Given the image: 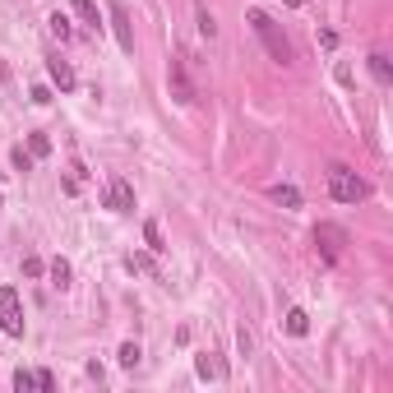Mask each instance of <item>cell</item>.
<instances>
[{
    "instance_id": "44dd1931",
    "label": "cell",
    "mask_w": 393,
    "mask_h": 393,
    "mask_svg": "<svg viewBox=\"0 0 393 393\" xmlns=\"http://www.w3.org/2000/svg\"><path fill=\"white\" fill-rule=\"evenodd\" d=\"M10 162H15V171H32V162H37V157H32L28 148H15V153H10Z\"/></svg>"
},
{
    "instance_id": "e0dca14e",
    "label": "cell",
    "mask_w": 393,
    "mask_h": 393,
    "mask_svg": "<svg viewBox=\"0 0 393 393\" xmlns=\"http://www.w3.org/2000/svg\"><path fill=\"white\" fill-rule=\"evenodd\" d=\"M144 241H148V250H153V255H162V250H166L162 227H157V222H144Z\"/></svg>"
},
{
    "instance_id": "5bb4252c",
    "label": "cell",
    "mask_w": 393,
    "mask_h": 393,
    "mask_svg": "<svg viewBox=\"0 0 393 393\" xmlns=\"http://www.w3.org/2000/svg\"><path fill=\"white\" fill-rule=\"evenodd\" d=\"M370 75H375L379 84H393V65H389V56H379V51H370Z\"/></svg>"
},
{
    "instance_id": "9a60e30c",
    "label": "cell",
    "mask_w": 393,
    "mask_h": 393,
    "mask_svg": "<svg viewBox=\"0 0 393 393\" xmlns=\"http://www.w3.org/2000/svg\"><path fill=\"white\" fill-rule=\"evenodd\" d=\"M125 269H130V273H153V278H162V273H157V264H153V255H130V259H125Z\"/></svg>"
},
{
    "instance_id": "484cf974",
    "label": "cell",
    "mask_w": 393,
    "mask_h": 393,
    "mask_svg": "<svg viewBox=\"0 0 393 393\" xmlns=\"http://www.w3.org/2000/svg\"><path fill=\"white\" fill-rule=\"evenodd\" d=\"M32 102H37V106H51V88H46V84H37V88H32Z\"/></svg>"
},
{
    "instance_id": "ba28073f",
    "label": "cell",
    "mask_w": 393,
    "mask_h": 393,
    "mask_svg": "<svg viewBox=\"0 0 393 393\" xmlns=\"http://www.w3.org/2000/svg\"><path fill=\"white\" fill-rule=\"evenodd\" d=\"M171 97L176 102H195V84H190V75H185V61H171Z\"/></svg>"
},
{
    "instance_id": "7402d4cb",
    "label": "cell",
    "mask_w": 393,
    "mask_h": 393,
    "mask_svg": "<svg viewBox=\"0 0 393 393\" xmlns=\"http://www.w3.org/2000/svg\"><path fill=\"white\" fill-rule=\"evenodd\" d=\"M15 389H19V393L37 389V375H32V370H15Z\"/></svg>"
},
{
    "instance_id": "4fadbf2b",
    "label": "cell",
    "mask_w": 393,
    "mask_h": 393,
    "mask_svg": "<svg viewBox=\"0 0 393 393\" xmlns=\"http://www.w3.org/2000/svg\"><path fill=\"white\" fill-rule=\"evenodd\" d=\"M46 28H51V37H56V42H70V37H75V28H70V19H65L61 10L46 19Z\"/></svg>"
},
{
    "instance_id": "cb8c5ba5",
    "label": "cell",
    "mask_w": 393,
    "mask_h": 393,
    "mask_svg": "<svg viewBox=\"0 0 393 393\" xmlns=\"http://www.w3.org/2000/svg\"><path fill=\"white\" fill-rule=\"evenodd\" d=\"M42 273H46V264H42L37 255H28V259H23V278H42Z\"/></svg>"
},
{
    "instance_id": "ac0fdd59",
    "label": "cell",
    "mask_w": 393,
    "mask_h": 393,
    "mask_svg": "<svg viewBox=\"0 0 393 393\" xmlns=\"http://www.w3.org/2000/svg\"><path fill=\"white\" fill-rule=\"evenodd\" d=\"M139 356H144V352H139V343H121V352H116V361H121L125 370H135Z\"/></svg>"
},
{
    "instance_id": "7c38bea8",
    "label": "cell",
    "mask_w": 393,
    "mask_h": 393,
    "mask_svg": "<svg viewBox=\"0 0 393 393\" xmlns=\"http://www.w3.org/2000/svg\"><path fill=\"white\" fill-rule=\"evenodd\" d=\"M287 333H291V338H305V333H310V315H305L301 305L287 310Z\"/></svg>"
},
{
    "instance_id": "277c9868",
    "label": "cell",
    "mask_w": 393,
    "mask_h": 393,
    "mask_svg": "<svg viewBox=\"0 0 393 393\" xmlns=\"http://www.w3.org/2000/svg\"><path fill=\"white\" fill-rule=\"evenodd\" d=\"M106 209L111 213H135V185L125 176H111L106 181Z\"/></svg>"
},
{
    "instance_id": "8992f818",
    "label": "cell",
    "mask_w": 393,
    "mask_h": 393,
    "mask_svg": "<svg viewBox=\"0 0 393 393\" xmlns=\"http://www.w3.org/2000/svg\"><path fill=\"white\" fill-rule=\"evenodd\" d=\"M111 32H116L121 51H135V28H130V15H125L121 0H111Z\"/></svg>"
},
{
    "instance_id": "30bf717a",
    "label": "cell",
    "mask_w": 393,
    "mask_h": 393,
    "mask_svg": "<svg viewBox=\"0 0 393 393\" xmlns=\"http://www.w3.org/2000/svg\"><path fill=\"white\" fill-rule=\"evenodd\" d=\"M269 195H273V204H282V209H301V190H296V185H273Z\"/></svg>"
},
{
    "instance_id": "603a6c76",
    "label": "cell",
    "mask_w": 393,
    "mask_h": 393,
    "mask_svg": "<svg viewBox=\"0 0 393 393\" xmlns=\"http://www.w3.org/2000/svg\"><path fill=\"white\" fill-rule=\"evenodd\" d=\"M199 32H204V37L218 32V23H213V15H209V5H199Z\"/></svg>"
},
{
    "instance_id": "7a4b0ae2",
    "label": "cell",
    "mask_w": 393,
    "mask_h": 393,
    "mask_svg": "<svg viewBox=\"0 0 393 393\" xmlns=\"http://www.w3.org/2000/svg\"><path fill=\"white\" fill-rule=\"evenodd\" d=\"M329 195L338 199V204H361V199L370 195V185H365L356 171H347V166L338 162V166H329Z\"/></svg>"
},
{
    "instance_id": "8fae6325",
    "label": "cell",
    "mask_w": 393,
    "mask_h": 393,
    "mask_svg": "<svg viewBox=\"0 0 393 393\" xmlns=\"http://www.w3.org/2000/svg\"><path fill=\"white\" fill-rule=\"evenodd\" d=\"M46 273H51V287H70V278H75V269H70V264H65V259H51V264H46Z\"/></svg>"
},
{
    "instance_id": "d4e9b609",
    "label": "cell",
    "mask_w": 393,
    "mask_h": 393,
    "mask_svg": "<svg viewBox=\"0 0 393 393\" xmlns=\"http://www.w3.org/2000/svg\"><path fill=\"white\" fill-rule=\"evenodd\" d=\"M37 389L51 393V389H56V375H51V370H37Z\"/></svg>"
},
{
    "instance_id": "d6986e66",
    "label": "cell",
    "mask_w": 393,
    "mask_h": 393,
    "mask_svg": "<svg viewBox=\"0 0 393 393\" xmlns=\"http://www.w3.org/2000/svg\"><path fill=\"white\" fill-rule=\"evenodd\" d=\"M28 153H32V157H46V153H51V135H42V130L28 135Z\"/></svg>"
},
{
    "instance_id": "6da1fadb",
    "label": "cell",
    "mask_w": 393,
    "mask_h": 393,
    "mask_svg": "<svg viewBox=\"0 0 393 393\" xmlns=\"http://www.w3.org/2000/svg\"><path fill=\"white\" fill-rule=\"evenodd\" d=\"M245 19H250V28L259 32V42L269 46V56H273V61H278V65H291V42H287V32L278 28V23H273V19L264 15V10H250Z\"/></svg>"
},
{
    "instance_id": "9c48e42d",
    "label": "cell",
    "mask_w": 393,
    "mask_h": 393,
    "mask_svg": "<svg viewBox=\"0 0 393 393\" xmlns=\"http://www.w3.org/2000/svg\"><path fill=\"white\" fill-rule=\"evenodd\" d=\"M195 375L199 379H227V365L218 361L213 352H204V356H195Z\"/></svg>"
},
{
    "instance_id": "5b68a950",
    "label": "cell",
    "mask_w": 393,
    "mask_h": 393,
    "mask_svg": "<svg viewBox=\"0 0 393 393\" xmlns=\"http://www.w3.org/2000/svg\"><path fill=\"white\" fill-rule=\"evenodd\" d=\"M315 241L324 245V259H338V255H343V245H347V231L333 227V222H319V227H315Z\"/></svg>"
},
{
    "instance_id": "ffe728a7",
    "label": "cell",
    "mask_w": 393,
    "mask_h": 393,
    "mask_svg": "<svg viewBox=\"0 0 393 393\" xmlns=\"http://www.w3.org/2000/svg\"><path fill=\"white\" fill-rule=\"evenodd\" d=\"M75 15L84 19V23H93V28H102V23H97V5H93V0H75Z\"/></svg>"
},
{
    "instance_id": "52a82bcc",
    "label": "cell",
    "mask_w": 393,
    "mask_h": 393,
    "mask_svg": "<svg viewBox=\"0 0 393 393\" xmlns=\"http://www.w3.org/2000/svg\"><path fill=\"white\" fill-rule=\"evenodd\" d=\"M46 75H51V84L61 93H75V70H70V61H61V56H46Z\"/></svg>"
},
{
    "instance_id": "3957f363",
    "label": "cell",
    "mask_w": 393,
    "mask_h": 393,
    "mask_svg": "<svg viewBox=\"0 0 393 393\" xmlns=\"http://www.w3.org/2000/svg\"><path fill=\"white\" fill-rule=\"evenodd\" d=\"M0 333L5 338H23V301L15 287H0Z\"/></svg>"
},
{
    "instance_id": "4316f807",
    "label": "cell",
    "mask_w": 393,
    "mask_h": 393,
    "mask_svg": "<svg viewBox=\"0 0 393 393\" xmlns=\"http://www.w3.org/2000/svg\"><path fill=\"white\" fill-rule=\"evenodd\" d=\"M0 204H5V195H0Z\"/></svg>"
},
{
    "instance_id": "2e32d148",
    "label": "cell",
    "mask_w": 393,
    "mask_h": 393,
    "mask_svg": "<svg viewBox=\"0 0 393 393\" xmlns=\"http://www.w3.org/2000/svg\"><path fill=\"white\" fill-rule=\"evenodd\" d=\"M84 190V162H70V171H65V195H79Z\"/></svg>"
}]
</instances>
